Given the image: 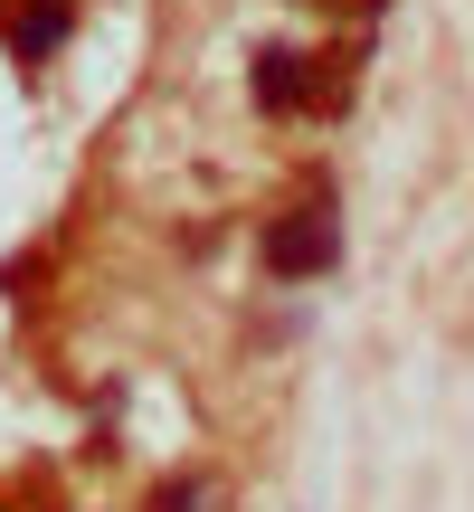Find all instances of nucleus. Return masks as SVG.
<instances>
[{"instance_id":"3","label":"nucleus","mask_w":474,"mask_h":512,"mask_svg":"<svg viewBox=\"0 0 474 512\" xmlns=\"http://www.w3.org/2000/svg\"><path fill=\"white\" fill-rule=\"evenodd\" d=\"M57 38H67V10H57V0H29V10L10 19V57H19V67H38Z\"/></svg>"},{"instance_id":"4","label":"nucleus","mask_w":474,"mask_h":512,"mask_svg":"<svg viewBox=\"0 0 474 512\" xmlns=\"http://www.w3.org/2000/svg\"><path fill=\"white\" fill-rule=\"evenodd\" d=\"M152 512H200V484H162V494H152Z\"/></svg>"},{"instance_id":"2","label":"nucleus","mask_w":474,"mask_h":512,"mask_svg":"<svg viewBox=\"0 0 474 512\" xmlns=\"http://www.w3.org/2000/svg\"><path fill=\"white\" fill-rule=\"evenodd\" d=\"M332 247H342V228H332V209H294V219H275L266 238V266L275 275H323Z\"/></svg>"},{"instance_id":"1","label":"nucleus","mask_w":474,"mask_h":512,"mask_svg":"<svg viewBox=\"0 0 474 512\" xmlns=\"http://www.w3.org/2000/svg\"><path fill=\"white\" fill-rule=\"evenodd\" d=\"M342 95H351V76L323 48H266L256 57V105L266 114H342Z\"/></svg>"}]
</instances>
